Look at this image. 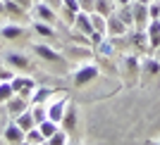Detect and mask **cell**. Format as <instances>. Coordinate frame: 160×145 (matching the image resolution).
Returning <instances> with one entry per match:
<instances>
[{
    "mask_svg": "<svg viewBox=\"0 0 160 145\" xmlns=\"http://www.w3.org/2000/svg\"><path fill=\"white\" fill-rule=\"evenodd\" d=\"M141 76V57L136 55H124L122 57V79L127 86H134L136 79Z\"/></svg>",
    "mask_w": 160,
    "mask_h": 145,
    "instance_id": "obj_1",
    "label": "cell"
},
{
    "mask_svg": "<svg viewBox=\"0 0 160 145\" xmlns=\"http://www.w3.org/2000/svg\"><path fill=\"white\" fill-rule=\"evenodd\" d=\"M98 76H100L98 64H93V62H84V64L77 69V74H74V86L81 88V86H86V83H91L93 79H98Z\"/></svg>",
    "mask_w": 160,
    "mask_h": 145,
    "instance_id": "obj_2",
    "label": "cell"
},
{
    "mask_svg": "<svg viewBox=\"0 0 160 145\" xmlns=\"http://www.w3.org/2000/svg\"><path fill=\"white\" fill-rule=\"evenodd\" d=\"M65 55L69 59H77V62H86L88 57H96V53H93L91 45H77V43H69L67 50H65Z\"/></svg>",
    "mask_w": 160,
    "mask_h": 145,
    "instance_id": "obj_3",
    "label": "cell"
},
{
    "mask_svg": "<svg viewBox=\"0 0 160 145\" xmlns=\"http://www.w3.org/2000/svg\"><path fill=\"white\" fill-rule=\"evenodd\" d=\"M12 88H14V93L17 95H22V98H31L33 95V91H36V83H33V79H27V76H14L12 81Z\"/></svg>",
    "mask_w": 160,
    "mask_h": 145,
    "instance_id": "obj_4",
    "label": "cell"
},
{
    "mask_svg": "<svg viewBox=\"0 0 160 145\" xmlns=\"http://www.w3.org/2000/svg\"><path fill=\"white\" fill-rule=\"evenodd\" d=\"M132 10H134V29H143L148 26L151 21V14H148V2H132Z\"/></svg>",
    "mask_w": 160,
    "mask_h": 145,
    "instance_id": "obj_5",
    "label": "cell"
},
{
    "mask_svg": "<svg viewBox=\"0 0 160 145\" xmlns=\"http://www.w3.org/2000/svg\"><path fill=\"white\" fill-rule=\"evenodd\" d=\"M93 53H96V57H105V59H110V57H115L117 55V45L112 43V38L110 36H103V38L98 40L93 45Z\"/></svg>",
    "mask_w": 160,
    "mask_h": 145,
    "instance_id": "obj_6",
    "label": "cell"
},
{
    "mask_svg": "<svg viewBox=\"0 0 160 145\" xmlns=\"http://www.w3.org/2000/svg\"><path fill=\"white\" fill-rule=\"evenodd\" d=\"M160 74V59L155 55L141 57V76H158Z\"/></svg>",
    "mask_w": 160,
    "mask_h": 145,
    "instance_id": "obj_7",
    "label": "cell"
},
{
    "mask_svg": "<svg viewBox=\"0 0 160 145\" xmlns=\"http://www.w3.org/2000/svg\"><path fill=\"white\" fill-rule=\"evenodd\" d=\"M67 105H69V100H67V98H60L58 102H50V105H48V119H53V121L60 124L62 117H65Z\"/></svg>",
    "mask_w": 160,
    "mask_h": 145,
    "instance_id": "obj_8",
    "label": "cell"
},
{
    "mask_svg": "<svg viewBox=\"0 0 160 145\" xmlns=\"http://www.w3.org/2000/svg\"><path fill=\"white\" fill-rule=\"evenodd\" d=\"M124 33H129L127 24L112 12L110 17H108V36H124Z\"/></svg>",
    "mask_w": 160,
    "mask_h": 145,
    "instance_id": "obj_9",
    "label": "cell"
},
{
    "mask_svg": "<svg viewBox=\"0 0 160 145\" xmlns=\"http://www.w3.org/2000/svg\"><path fill=\"white\" fill-rule=\"evenodd\" d=\"M146 36H148V45H151V53L160 45V19H151L146 26Z\"/></svg>",
    "mask_w": 160,
    "mask_h": 145,
    "instance_id": "obj_10",
    "label": "cell"
},
{
    "mask_svg": "<svg viewBox=\"0 0 160 145\" xmlns=\"http://www.w3.org/2000/svg\"><path fill=\"white\" fill-rule=\"evenodd\" d=\"M5 64L7 67H14V69H29L31 62H29L27 55H22V53H7L5 55Z\"/></svg>",
    "mask_w": 160,
    "mask_h": 145,
    "instance_id": "obj_11",
    "label": "cell"
},
{
    "mask_svg": "<svg viewBox=\"0 0 160 145\" xmlns=\"http://www.w3.org/2000/svg\"><path fill=\"white\" fill-rule=\"evenodd\" d=\"M27 110H29V100L22 98V95H17V93L7 100V112L10 114H22V112H27Z\"/></svg>",
    "mask_w": 160,
    "mask_h": 145,
    "instance_id": "obj_12",
    "label": "cell"
},
{
    "mask_svg": "<svg viewBox=\"0 0 160 145\" xmlns=\"http://www.w3.org/2000/svg\"><path fill=\"white\" fill-rule=\"evenodd\" d=\"M2 138H5L7 143H24L27 131H24L19 124H10V126L5 129V136H2Z\"/></svg>",
    "mask_w": 160,
    "mask_h": 145,
    "instance_id": "obj_13",
    "label": "cell"
},
{
    "mask_svg": "<svg viewBox=\"0 0 160 145\" xmlns=\"http://www.w3.org/2000/svg\"><path fill=\"white\" fill-rule=\"evenodd\" d=\"M33 53L38 55V57H43L46 62H62L65 57H60V53L58 50H53V48H48V45H33Z\"/></svg>",
    "mask_w": 160,
    "mask_h": 145,
    "instance_id": "obj_14",
    "label": "cell"
},
{
    "mask_svg": "<svg viewBox=\"0 0 160 145\" xmlns=\"http://www.w3.org/2000/svg\"><path fill=\"white\" fill-rule=\"evenodd\" d=\"M115 14H117V17L127 24L129 31L134 29V10H132V5H120V7H115Z\"/></svg>",
    "mask_w": 160,
    "mask_h": 145,
    "instance_id": "obj_15",
    "label": "cell"
},
{
    "mask_svg": "<svg viewBox=\"0 0 160 145\" xmlns=\"http://www.w3.org/2000/svg\"><path fill=\"white\" fill-rule=\"evenodd\" d=\"M36 14H38V19L48 21V24L55 21V10L48 5V2H38V5H36Z\"/></svg>",
    "mask_w": 160,
    "mask_h": 145,
    "instance_id": "obj_16",
    "label": "cell"
},
{
    "mask_svg": "<svg viewBox=\"0 0 160 145\" xmlns=\"http://www.w3.org/2000/svg\"><path fill=\"white\" fill-rule=\"evenodd\" d=\"M60 124L65 126V131H74V129H77V112H74V107H72V105H67L65 117H62Z\"/></svg>",
    "mask_w": 160,
    "mask_h": 145,
    "instance_id": "obj_17",
    "label": "cell"
},
{
    "mask_svg": "<svg viewBox=\"0 0 160 145\" xmlns=\"http://www.w3.org/2000/svg\"><path fill=\"white\" fill-rule=\"evenodd\" d=\"M115 0H96V10L93 12H98V14H103V17H110V14L115 12Z\"/></svg>",
    "mask_w": 160,
    "mask_h": 145,
    "instance_id": "obj_18",
    "label": "cell"
},
{
    "mask_svg": "<svg viewBox=\"0 0 160 145\" xmlns=\"http://www.w3.org/2000/svg\"><path fill=\"white\" fill-rule=\"evenodd\" d=\"M91 24H93V31L108 36V17H103V14H98V12H91Z\"/></svg>",
    "mask_w": 160,
    "mask_h": 145,
    "instance_id": "obj_19",
    "label": "cell"
},
{
    "mask_svg": "<svg viewBox=\"0 0 160 145\" xmlns=\"http://www.w3.org/2000/svg\"><path fill=\"white\" fill-rule=\"evenodd\" d=\"M17 124H19L22 129H24V131L33 129V126H36V119H33V112H31V110H27V112L17 114Z\"/></svg>",
    "mask_w": 160,
    "mask_h": 145,
    "instance_id": "obj_20",
    "label": "cell"
},
{
    "mask_svg": "<svg viewBox=\"0 0 160 145\" xmlns=\"http://www.w3.org/2000/svg\"><path fill=\"white\" fill-rule=\"evenodd\" d=\"M50 95H53V91H50V88H36V91H33V95H31L29 100H31V105H43Z\"/></svg>",
    "mask_w": 160,
    "mask_h": 145,
    "instance_id": "obj_21",
    "label": "cell"
},
{
    "mask_svg": "<svg viewBox=\"0 0 160 145\" xmlns=\"http://www.w3.org/2000/svg\"><path fill=\"white\" fill-rule=\"evenodd\" d=\"M38 129H41V133L46 136V143H48V138L58 131V121H53V119H43V121L38 124Z\"/></svg>",
    "mask_w": 160,
    "mask_h": 145,
    "instance_id": "obj_22",
    "label": "cell"
},
{
    "mask_svg": "<svg viewBox=\"0 0 160 145\" xmlns=\"http://www.w3.org/2000/svg\"><path fill=\"white\" fill-rule=\"evenodd\" d=\"M0 33H2V38H19V36H24V26H2L0 29Z\"/></svg>",
    "mask_w": 160,
    "mask_h": 145,
    "instance_id": "obj_23",
    "label": "cell"
},
{
    "mask_svg": "<svg viewBox=\"0 0 160 145\" xmlns=\"http://www.w3.org/2000/svg\"><path fill=\"white\" fill-rule=\"evenodd\" d=\"M24 143H46V136L41 133L38 126H33V129H29V131H27V138H24Z\"/></svg>",
    "mask_w": 160,
    "mask_h": 145,
    "instance_id": "obj_24",
    "label": "cell"
},
{
    "mask_svg": "<svg viewBox=\"0 0 160 145\" xmlns=\"http://www.w3.org/2000/svg\"><path fill=\"white\" fill-rule=\"evenodd\" d=\"M12 95H14L12 83H10V81H2V83H0V102H7Z\"/></svg>",
    "mask_w": 160,
    "mask_h": 145,
    "instance_id": "obj_25",
    "label": "cell"
},
{
    "mask_svg": "<svg viewBox=\"0 0 160 145\" xmlns=\"http://www.w3.org/2000/svg\"><path fill=\"white\" fill-rule=\"evenodd\" d=\"M48 143L50 145H65V143H69V136H67V131H60V129H58V131L48 138Z\"/></svg>",
    "mask_w": 160,
    "mask_h": 145,
    "instance_id": "obj_26",
    "label": "cell"
},
{
    "mask_svg": "<svg viewBox=\"0 0 160 145\" xmlns=\"http://www.w3.org/2000/svg\"><path fill=\"white\" fill-rule=\"evenodd\" d=\"M33 29H36L41 36H46V38H55V31H53V26H50V24H43V21H38Z\"/></svg>",
    "mask_w": 160,
    "mask_h": 145,
    "instance_id": "obj_27",
    "label": "cell"
},
{
    "mask_svg": "<svg viewBox=\"0 0 160 145\" xmlns=\"http://www.w3.org/2000/svg\"><path fill=\"white\" fill-rule=\"evenodd\" d=\"M148 14H151V19H160V0L148 2Z\"/></svg>",
    "mask_w": 160,
    "mask_h": 145,
    "instance_id": "obj_28",
    "label": "cell"
},
{
    "mask_svg": "<svg viewBox=\"0 0 160 145\" xmlns=\"http://www.w3.org/2000/svg\"><path fill=\"white\" fill-rule=\"evenodd\" d=\"M79 7H81V12H93L96 0H79Z\"/></svg>",
    "mask_w": 160,
    "mask_h": 145,
    "instance_id": "obj_29",
    "label": "cell"
},
{
    "mask_svg": "<svg viewBox=\"0 0 160 145\" xmlns=\"http://www.w3.org/2000/svg\"><path fill=\"white\" fill-rule=\"evenodd\" d=\"M14 74L12 72H5V69H0V81H12Z\"/></svg>",
    "mask_w": 160,
    "mask_h": 145,
    "instance_id": "obj_30",
    "label": "cell"
},
{
    "mask_svg": "<svg viewBox=\"0 0 160 145\" xmlns=\"http://www.w3.org/2000/svg\"><path fill=\"white\" fill-rule=\"evenodd\" d=\"M14 2H17V5H22L24 10H31V7H33V0H14Z\"/></svg>",
    "mask_w": 160,
    "mask_h": 145,
    "instance_id": "obj_31",
    "label": "cell"
},
{
    "mask_svg": "<svg viewBox=\"0 0 160 145\" xmlns=\"http://www.w3.org/2000/svg\"><path fill=\"white\" fill-rule=\"evenodd\" d=\"M132 2H134V0H115V5H117V7H120V5H132Z\"/></svg>",
    "mask_w": 160,
    "mask_h": 145,
    "instance_id": "obj_32",
    "label": "cell"
},
{
    "mask_svg": "<svg viewBox=\"0 0 160 145\" xmlns=\"http://www.w3.org/2000/svg\"><path fill=\"white\" fill-rule=\"evenodd\" d=\"M153 55H155V57L160 59V45H158V48H155V50H153Z\"/></svg>",
    "mask_w": 160,
    "mask_h": 145,
    "instance_id": "obj_33",
    "label": "cell"
},
{
    "mask_svg": "<svg viewBox=\"0 0 160 145\" xmlns=\"http://www.w3.org/2000/svg\"><path fill=\"white\" fill-rule=\"evenodd\" d=\"M134 2H151V0H134Z\"/></svg>",
    "mask_w": 160,
    "mask_h": 145,
    "instance_id": "obj_34",
    "label": "cell"
},
{
    "mask_svg": "<svg viewBox=\"0 0 160 145\" xmlns=\"http://www.w3.org/2000/svg\"><path fill=\"white\" fill-rule=\"evenodd\" d=\"M0 67H2V59H0Z\"/></svg>",
    "mask_w": 160,
    "mask_h": 145,
    "instance_id": "obj_35",
    "label": "cell"
}]
</instances>
